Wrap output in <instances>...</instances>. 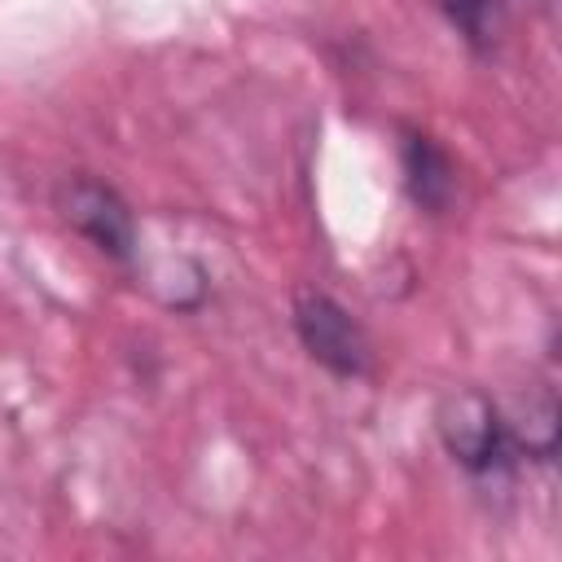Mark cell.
<instances>
[{
	"label": "cell",
	"mask_w": 562,
	"mask_h": 562,
	"mask_svg": "<svg viewBox=\"0 0 562 562\" xmlns=\"http://www.w3.org/2000/svg\"><path fill=\"white\" fill-rule=\"evenodd\" d=\"M439 9L474 48H487L501 31V4L496 0H439Z\"/></svg>",
	"instance_id": "5b68a950"
},
{
	"label": "cell",
	"mask_w": 562,
	"mask_h": 562,
	"mask_svg": "<svg viewBox=\"0 0 562 562\" xmlns=\"http://www.w3.org/2000/svg\"><path fill=\"white\" fill-rule=\"evenodd\" d=\"M439 435L448 443V452L470 470V474H496L505 465H514V457L522 452V439L514 435V426L496 413V404L479 391H461L443 404L439 413Z\"/></svg>",
	"instance_id": "6da1fadb"
},
{
	"label": "cell",
	"mask_w": 562,
	"mask_h": 562,
	"mask_svg": "<svg viewBox=\"0 0 562 562\" xmlns=\"http://www.w3.org/2000/svg\"><path fill=\"white\" fill-rule=\"evenodd\" d=\"M294 329H299V342L307 347V356L316 364H325L334 378H360L369 369V338H364L360 321L329 294H321V290L299 294Z\"/></svg>",
	"instance_id": "7a4b0ae2"
},
{
	"label": "cell",
	"mask_w": 562,
	"mask_h": 562,
	"mask_svg": "<svg viewBox=\"0 0 562 562\" xmlns=\"http://www.w3.org/2000/svg\"><path fill=\"white\" fill-rule=\"evenodd\" d=\"M404 180L426 211H443L452 198V162L426 132H404Z\"/></svg>",
	"instance_id": "277c9868"
},
{
	"label": "cell",
	"mask_w": 562,
	"mask_h": 562,
	"mask_svg": "<svg viewBox=\"0 0 562 562\" xmlns=\"http://www.w3.org/2000/svg\"><path fill=\"white\" fill-rule=\"evenodd\" d=\"M57 206L61 215L110 259L127 263L132 250H136V228H132V211L123 206V198L92 180V176H70L61 189H57Z\"/></svg>",
	"instance_id": "3957f363"
}]
</instances>
